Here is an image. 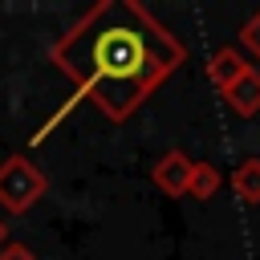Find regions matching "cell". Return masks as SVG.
Returning <instances> with one entry per match:
<instances>
[{"label":"cell","mask_w":260,"mask_h":260,"mask_svg":"<svg viewBox=\"0 0 260 260\" xmlns=\"http://www.w3.org/2000/svg\"><path fill=\"white\" fill-rule=\"evenodd\" d=\"M179 61L183 45L130 0L98 4L53 45V65L110 118H126Z\"/></svg>","instance_id":"cell-1"},{"label":"cell","mask_w":260,"mask_h":260,"mask_svg":"<svg viewBox=\"0 0 260 260\" xmlns=\"http://www.w3.org/2000/svg\"><path fill=\"white\" fill-rule=\"evenodd\" d=\"M41 175L24 162V158H12L4 171H0V199L12 207V211H24L37 195H41Z\"/></svg>","instance_id":"cell-2"}]
</instances>
